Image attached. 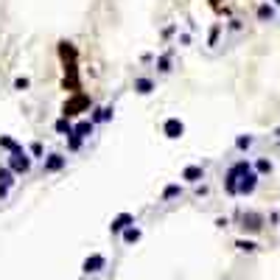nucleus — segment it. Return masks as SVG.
Returning <instances> with one entry per match:
<instances>
[{
  "label": "nucleus",
  "mask_w": 280,
  "mask_h": 280,
  "mask_svg": "<svg viewBox=\"0 0 280 280\" xmlns=\"http://www.w3.org/2000/svg\"><path fill=\"white\" fill-rule=\"evenodd\" d=\"M202 176H205L202 166H188V168L182 171V179H188V182H199Z\"/></svg>",
  "instance_id": "nucleus-7"
},
{
  "label": "nucleus",
  "mask_w": 280,
  "mask_h": 280,
  "mask_svg": "<svg viewBox=\"0 0 280 280\" xmlns=\"http://www.w3.org/2000/svg\"><path fill=\"white\" fill-rule=\"evenodd\" d=\"M138 238H140V230L138 227H126V230H123V241H126V244H135Z\"/></svg>",
  "instance_id": "nucleus-15"
},
{
  "label": "nucleus",
  "mask_w": 280,
  "mask_h": 280,
  "mask_svg": "<svg viewBox=\"0 0 280 280\" xmlns=\"http://www.w3.org/2000/svg\"><path fill=\"white\" fill-rule=\"evenodd\" d=\"M269 171H272L269 160H258V174H269Z\"/></svg>",
  "instance_id": "nucleus-18"
},
{
  "label": "nucleus",
  "mask_w": 280,
  "mask_h": 280,
  "mask_svg": "<svg viewBox=\"0 0 280 280\" xmlns=\"http://www.w3.org/2000/svg\"><path fill=\"white\" fill-rule=\"evenodd\" d=\"M132 221H135V219H132L129 213H121V216H115V219H112L109 230H112V233H121V230H126V227H129Z\"/></svg>",
  "instance_id": "nucleus-5"
},
{
  "label": "nucleus",
  "mask_w": 280,
  "mask_h": 280,
  "mask_svg": "<svg viewBox=\"0 0 280 280\" xmlns=\"http://www.w3.org/2000/svg\"><path fill=\"white\" fill-rule=\"evenodd\" d=\"M252 146V138H238V149H249Z\"/></svg>",
  "instance_id": "nucleus-21"
},
{
  "label": "nucleus",
  "mask_w": 280,
  "mask_h": 280,
  "mask_svg": "<svg viewBox=\"0 0 280 280\" xmlns=\"http://www.w3.org/2000/svg\"><path fill=\"white\" fill-rule=\"evenodd\" d=\"M11 176H14V171H11V168H0V188H6V191H9L11 182H14Z\"/></svg>",
  "instance_id": "nucleus-11"
},
{
  "label": "nucleus",
  "mask_w": 280,
  "mask_h": 280,
  "mask_svg": "<svg viewBox=\"0 0 280 280\" xmlns=\"http://www.w3.org/2000/svg\"><path fill=\"white\" fill-rule=\"evenodd\" d=\"M9 168L14 171V174H26L28 168H31V160H28L26 151L20 149V151H14V154L9 157Z\"/></svg>",
  "instance_id": "nucleus-2"
},
{
  "label": "nucleus",
  "mask_w": 280,
  "mask_h": 280,
  "mask_svg": "<svg viewBox=\"0 0 280 280\" xmlns=\"http://www.w3.org/2000/svg\"><path fill=\"white\" fill-rule=\"evenodd\" d=\"M160 70H163V73H168V70H171V68H168V56H163V59H160Z\"/></svg>",
  "instance_id": "nucleus-23"
},
{
  "label": "nucleus",
  "mask_w": 280,
  "mask_h": 280,
  "mask_svg": "<svg viewBox=\"0 0 280 280\" xmlns=\"http://www.w3.org/2000/svg\"><path fill=\"white\" fill-rule=\"evenodd\" d=\"M79 146H81V140L76 138V135H70V149L76 151V149H79Z\"/></svg>",
  "instance_id": "nucleus-22"
},
{
  "label": "nucleus",
  "mask_w": 280,
  "mask_h": 280,
  "mask_svg": "<svg viewBox=\"0 0 280 280\" xmlns=\"http://www.w3.org/2000/svg\"><path fill=\"white\" fill-rule=\"evenodd\" d=\"M0 146H3V149H9L11 154H14V151H20V149H23V146H17V143H14V140H11L9 135H0Z\"/></svg>",
  "instance_id": "nucleus-13"
},
{
  "label": "nucleus",
  "mask_w": 280,
  "mask_h": 280,
  "mask_svg": "<svg viewBox=\"0 0 280 280\" xmlns=\"http://www.w3.org/2000/svg\"><path fill=\"white\" fill-rule=\"evenodd\" d=\"M62 166H65V157H62V154H51V157L45 160V171H59Z\"/></svg>",
  "instance_id": "nucleus-9"
},
{
  "label": "nucleus",
  "mask_w": 280,
  "mask_h": 280,
  "mask_svg": "<svg viewBox=\"0 0 280 280\" xmlns=\"http://www.w3.org/2000/svg\"><path fill=\"white\" fill-rule=\"evenodd\" d=\"M31 154H36V157H39V154H42V146H39V143H34V146H31Z\"/></svg>",
  "instance_id": "nucleus-25"
},
{
  "label": "nucleus",
  "mask_w": 280,
  "mask_h": 280,
  "mask_svg": "<svg viewBox=\"0 0 280 280\" xmlns=\"http://www.w3.org/2000/svg\"><path fill=\"white\" fill-rule=\"evenodd\" d=\"M14 87H17V90H26L28 87V79H17V81H14Z\"/></svg>",
  "instance_id": "nucleus-24"
},
{
  "label": "nucleus",
  "mask_w": 280,
  "mask_h": 280,
  "mask_svg": "<svg viewBox=\"0 0 280 280\" xmlns=\"http://www.w3.org/2000/svg\"><path fill=\"white\" fill-rule=\"evenodd\" d=\"M238 249H244V252H255L258 249V244H252V241H236Z\"/></svg>",
  "instance_id": "nucleus-17"
},
{
  "label": "nucleus",
  "mask_w": 280,
  "mask_h": 280,
  "mask_svg": "<svg viewBox=\"0 0 280 280\" xmlns=\"http://www.w3.org/2000/svg\"><path fill=\"white\" fill-rule=\"evenodd\" d=\"M275 135H278V138H280V129H278V132H275Z\"/></svg>",
  "instance_id": "nucleus-26"
},
{
  "label": "nucleus",
  "mask_w": 280,
  "mask_h": 280,
  "mask_svg": "<svg viewBox=\"0 0 280 280\" xmlns=\"http://www.w3.org/2000/svg\"><path fill=\"white\" fill-rule=\"evenodd\" d=\"M135 90H138V93H143V96H149L151 90H154V84H151L149 79H138V81H135Z\"/></svg>",
  "instance_id": "nucleus-12"
},
{
  "label": "nucleus",
  "mask_w": 280,
  "mask_h": 280,
  "mask_svg": "<svg viewBox=\"0 0 280 280\" xmlns=\"http://www.w3.org/2000/svg\"><path fill=\"white\" fill-rule=\"evenodd\" d=\"M182 132H185L182 121H176V118L166 121V135H168V138H182Z\"/></svg>",
  "instance_id": "nucleus-6"
},
{
  "label": "nucleus",
  "mask_w": 280,
  "mask_h": 280,
  "mask_svg": "<svg viewBox=\"0 0 280 280\" xmlns=\"http://www.w3.org/2000/svg\"><path fill=\"white\" fill-rule=\"evenodd\" d=\"M176 193H179V185H168L163 196H166V199H171V196H176Z\"/></svg>",
  "instance_id": "nucleus-20"
},
{
  "label": "nucleus",
  "mask_w": 280,
  "mask_h": 280,
  "mask_svg": "<svg viewBox=\"0 0 280 280\" xmlns=\"http://www.w3.org/2000/svg\"><path fill=\"white\" fill-rule=\"evenodd\" d=\"M275 17V9H272V6H261V9H258V20H272Z\"/></svg>",
  "instance_id": "nucleus-16"
},
{
  "label": "nucleus",
  "mask_w": 280,
  "mask_h": 280,
  "mask_svg": "<svg viewBox=\"0 0 280 280\" xmlns=\"http://www.w3.org/2000/svg\"><path fill=\"white\" fill-rule=\"evenodd\" d=\"M104 263H106L104 255H90L87 261H84V266H81V269H84V275H96V272L104 269Z\"/></svg>",
  "instance_id": "nucleus-3"
},
{
  "label": "nucleus",
  "mask_w": 280,
  "mask_h": 280,
  "mask_svg": "<svg viewBox=\"0 0 280 280\" xmlns=\"http://www.w3.org/2000/svg\"><path fill=\"white\" fill-rule=\"evenodd\" d=\"M275 3H280V0H275Z\"/></svg>",
  "instance_id": "nucleus-27"
},
{
  "label": "nucleus",
  "mask_w": 280,
  "mask_h": 280,
  "mask_svg": "<svg viewBox=\"0 0 280 280\" xmlns=\"http://www.w3.org/2000/svg\"><path fill=\"white\" fill-rule=\"evenodd\" d=\"M90 132H93V123H90V121H81L79 126H73V135H76L79 140L90 138Z\"/></svg>",
  "instance_id": "nucleus-10"
},
{
  "label": "nucleus",
  "mask_w": 280,
  "mask_h": 280,
  "mask_svg": "<svg viewBox=\"0 0 280 280\" xmlns=\"http://www.w3.org/2000/svg\"><path fill=\"white\" fill-rule=\"evenodd\" d=\"M224 188H227L230 196H249V193L258 188V171H255L246 160H241V163H236V166L227 171Z\"/></svg>",
  "instance_id": "nucleus-1"
},
{
  "label": "nucleus",
  "mask_w": 280,
  "mask_h": 280,
  "mask_svg": "<svg viewBox=\"0 0 280 280\" xmlns=\"http://www.w3.org/2000/svg\"><path fill=\"white\" fill-rule=\"evenodd\" d=\"M241 221H244V224H241V227H244V230H261V216H258V213H244V219H241Z\"/></svg>",
  "instance_id": "nucleus-8"
},
{
  "label": "nucleus",
  "mask_w": 280,
  "mask_h": 280,
  "mask_svg": "<svg viewBox=\"0 0 280 280\" xmlns=\"http://www.w3.org/2000/svg\"><path fill=\"white\" fill-rule=\"evenodd\" d=\"M56 132H59V135H73V126H70V121L68 118H59V121H56Z\"/></svg>",
  "instance_id": "nucleus-14"
},
{
  "label": "nucleus",
  "mask_w": 280,
  "mask_h": 280,
  "mask_svg": "<svg viewBox=\"0 0 280 280\" xmlns=\"http://www.w3.org/2000/svg\"><path fill=\"white\" fill-rule=\"evenodd\" d=\"M84 106H90V101L84 96H76L73 98V101H68V104H65V118H70V115H79V109H84Z\"/></svg>",
  "instance_id": "nucleus-4"
},
{
  "label": "nucleus",
  "mask_w": 280,
  "mask_h": 280,
  "mask_svg": "<svg viewBox=\"0 0 280 280\" xmlns=\"http://www.w3.org/2000/svg\"><path fill=\"white\" fill-rule=\"evenodd\" d=\"M112 118V109H96V121H106Z\"/></svg>",
  "instance_id": "nucleus-19"
}]
</instances>
